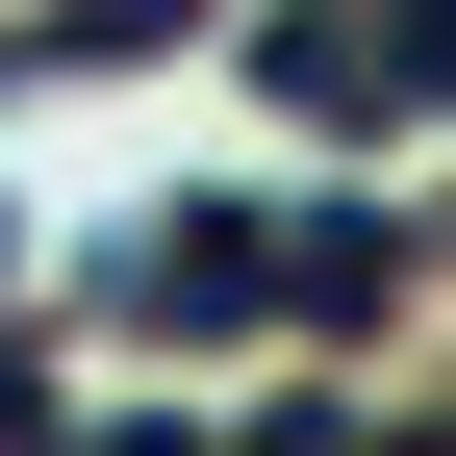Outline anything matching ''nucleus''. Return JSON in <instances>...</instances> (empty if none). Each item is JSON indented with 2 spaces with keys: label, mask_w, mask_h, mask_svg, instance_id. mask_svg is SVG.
<instances>
[{
  "label": "nucleus",
  "mask_w": 456,
  "mask_h": 456,
  "mask_svg": "<svg viewBox=\"0 0 456 456\" xmlns=\"http://www.w3.org/2000/svg\"><path fill=\"white\" fill-rule=\"evenodd\" d=\"M0 431H51V380H26V330H0Z\"/></svg>",
  "instance_id": "obj_1"
}]
</instances>
